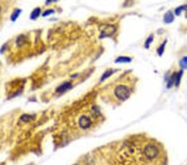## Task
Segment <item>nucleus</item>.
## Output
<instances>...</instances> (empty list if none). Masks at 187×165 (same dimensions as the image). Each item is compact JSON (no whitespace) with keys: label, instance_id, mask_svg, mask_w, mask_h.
Instances as JSON below:
<instances>
[{"label":"nucleus","instance_id":"obj_8","mask_svg":"<svg viewBox=\"0 0 187 165\" xmlns=\"http://www.w3.org/2000/svg\"><path fill=\"white\" fill-rule=\"evenodd\" d=\"M131 59H129V58H124V57H121L119 59H117V62H130Z\"/></svg>","mask_w":187,"mask_h":165},{"label":"nucleus","instance_id":"obj_10","mask_svg":"<svg viewBox=\"0 0 187 165\" xmlns=\"http://www.w3.org/2000/svg\"><path fill=\"white\" fill-rule=\"evenodd\" d=\"M181 74H182L181 72H180L179 74L176 75V80H175V81H176V85L179 84L180 80H181Z\"/></svg>","mask_w":187,"mask_h":165},{"label":"nucleus","instance_id":"obj_11","mask_svg":"<svg viewBox=\"0 0 187 165\" xmlns=\"http://www.w3.org/2000/svg\"><path fill=\"white\" fill-rule=\"evenodd\" d=\"M0 12H1V7H0Z\"/></svg>","mask_w":187,"mask_h":165},{"label":"nucleus","instance_id":"obj_3","mask_svg":"<svg viewBox=\"0 0 187 165\" xmlns=\"http://www.w3.org/2000/svg\"><path fill=\"white\" fill-rule=\"evenodd\" d=\"M160 153L159 148L154 144H147L144 147V156L146 160L151 161V160L155 159L157 157Z\"/></svg>","mask_w":187,"mask_h":165},{"label":"nucleus","instance_id":"obj_2","mask_svg":"<svg viewBox=\"0 0 187 165\" xmlns=\"http://www.w3.org/2000/svg\"><path fill=\"white\" fill-rule=\"evenodd\" d=\"M99 112L96 107H94L93 109L88 111V113H82L77 118L76 121V125L78 126L81 130L85 131L87 129H90L93 127L94 119L99 116Z\"/></svg>","mask_w":187,"mask_h":165},{"label":"nucleus","instance_id":"obj_6","mask_svg":"<svg viewBox=\"0 0 187 165\" xmlns=\"http://www.w3.org/2000/svg\"><path fill=\"white\" fill-rule=\"evenodd\" d=\"M180 65H181L183 69H187V57H184V58L181 60Z\"/></svg>","mask_w":187,"mask_h":165},{"label":"nucleus","instance_id":"obj_9","mask_svg":"<svg viewBox=\"0 0 187 165\" xmlns=\"http://www.w3.org/2000/svg\"><path fill=\"white\" fill-rule=\"evenodd\" d=\"M68 86H69L68 83H65V84H63L62 86H61V87L57 89V91H59V92H62L63 90H66V89L68 88Z\"/></svg>","mask_w":187,"mask_h":165},{"label":"nucleus","instance_id":"obj_1","mask_svg":"<svg viewBox=\"0 0 187 165\" xmlns=\"http://www.w3.org/2000/svg\"><path fill=\"white\" fill-rule=\"evenodd\" d=\"M131 93L130 84H127L126 80L114 82V86L110 88L107 92V98L110 101L114 103H121L128 99Z\"/></svg>","mask_w":187,"mask_h":165},{"label":"nucleus","instance_id":"obj_4","mask_svg":"<svg viewBox=\"0 0 187 165\" xmlns=\"http://www.w3.org/2000/svg\"><path fill=\"white\" fill-rule=\"evenodd\" d=\"M115 27L112 26V25H107L106 28L103 29L102 32V37H105V36H110L112 35L115 32Z\"/></svg>","mask_w":187,"mask_h":165},{"label":"nucleus","instance_id":"obj_7","mask_svg":"<svg viewBox=\"0 0 187 165\" xmlns=\"http://www.w3.org/2000/svg\"><path fill=\"white\" fill-rule=\"evenodd\" d=\"M39 14H40V8H36V9L32 12L31 18H32V19H36Z\"/></svg>","mask_w":187,"mask_h":165},{"label":"nucleus","instance_id":"obj_5","mask_svg":"<svg viewBox=\"0 0 187 165\" xmlns=\"http://www.w3.org/2000/svg\"><path fill=\"white\" fill-rule=\"evenodd\" d=\"M173 19H174V16H173V14L171 13H167L165 15V17H164V20H165V22L166 23H171V22L173 21Z\"/></svg>","mask_w":187,"mask_h":165}]
</instances>
